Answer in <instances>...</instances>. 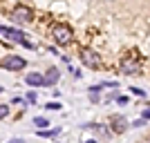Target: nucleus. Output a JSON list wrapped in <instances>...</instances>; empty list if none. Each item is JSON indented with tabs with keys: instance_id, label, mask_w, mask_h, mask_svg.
<instances>
[{
	"instance_id": "obj_5",
	"label": "nucleus",
	"mask_w": 150,
	"mask_h": 143,
	"mask_svg": "<svg viewBox=\"0 0 150 143\" xmlns=\"http://www.w3.org/2000/svg\"><path fill=\"white\" fill-rule=\"evenodd\" d=\"M2 67H5V69H23V67H25V58H20V56H7L5 61H2Z\"/></svg>"
},
{
	"instance_id": "obj_7",
	"label": "nucleus",
	"mask_w": 150,
	"mask_h": 143,
	"mask_svg": "<svg viewBox=\"0 0 150 143\" xmlns=\"http://www.w3.org/2000/svg\"><path fill=\"white\" fill-rule=\"evenodd\" d=\"M25 83L31 87H40L43 85V74H38V72H31V74L25 76Z\"/></svg>"
},
{
	"instance_id": "obj_14",
	"label": "nucleus",
	"mask_w": 150,
	"mask_h": 143,
	"mask_svg": "<svg viewBox=\"0 0 150 143\" xmlns=\"http://www.w3.org/2000/svg\"><path fill=\"white\" fill-rule=\"evenodd\" d=\"M47 110H61V105L58 103H47Z\"/></svg>"
},
{
	"instance_id": "obj_2",
	"label": "nucleus",
	"mask_w": 150,
	"mask_h": 143,
	"mask_svg": "<svg viewBox=\"0 0 150 143\" xmlns=\"http://www.w3.org/2000/svg\"><path fill=\"white\" fill-rule=\"evenodd\" d=\"M11 20H16V23H29L31 20V9L25 5H16L11 11Z\"/></svg>"
},
{
	"instance_id": "obj_15",
	"label": "nucleus",
	"mask_w": 150,
	"mask_h": 143,
	"mask_svg": "<svg viewBox=\"0 0 150 143\" xmlns=\"http://www.w3.org/2000/svg\"><path fill=\"white\" fill-rule=\"evenodd\" d=\"M146 118H150V110H144V121Z\"/></svg>"
},
{
	"instance_id": "obj_6",
	"label": "nucleus",
	"mask_w": 150,
	"mask_h": 143,
	"mask_svg": "<svg viewBox=\"0 0 150 143\" xmlns=\"http://www.w3.org/2000/svg\"><path fill=\"white\" fill-rule=\"evenodd\" d=\"M121 72L123 74H139V63L134 58H123L121 61Z\"/></svg>"
},
{
	"instance_id": "obj_4",
	"label": "nucleus",
	"mask_w": 150,
	"mask_h": 143,
	"mask_svg": "<svg viewBox=\"0 0 150 143\" xmlns=\"http://www.w3.org/2000/svg\"><path fill=\"white\" fill-rule=\"evenodd\" d=\"M81 61L88 65V67H96L99 65V54L92 49H81Z\"/></svg>"
},
{
	"instance_id": "obj_16",
	"label": "nucleus",
	"mask_w": 150,
	"mask_h": 143,
	"mask_svg": "<svg viewBox=\"0 0 150 143\" xmlns=\"http://www.w3.org/2000/svg\"><path fill=\"white\" fill-rule=\"evenodd\" d=\"M9 143H25V141H23V139H11Z\"/></svg>"
},
{
	"instance_id": "obj_12",
	"label": "nucleus",
	"mask_w": 150,
	"mask_h": 143,
	"mask_svg": "<svg viewBox=\"0 0 150 143\" xmlns=\"http://www.w3.org/2000/svg\"><path fill=\"white\" fill-rule=\"evenodd\" d=\"M7 114H9V105H0V121H2Z\"/></svg>"
},
{
	"instance_id": "obj_1",
	"label": "nucleus",
	"mask_w": 150,
	"mask_h": 143,
	"mask_svg": "<svg viewBox=\"0 0 150 143\" xmlns=\"http://www.w3.org/2000/svg\"><path fill=\"white\" fill-rule=\"evenodd\" d=\"M52 34H54V40H56L58 45H67V43H72V29H69L67 25H54Z\"/></svg>"
},
{
	"instance_id": "obj_13",
	"label": "nucleus",
	"mask_w": 150,
	"mask_h": 143,
	"mask_svg": "<svg viewBox=\"0 0 150 143\" xmlns=\"http://www.w3.org/2000/svg\"><path fill=\"white\" fill-rule=\"evenodd\" d=\"M130 92H132V94H137V96H144V94H146L144 89H139V87H130Z\"/></svg>"
},
{
	"instance_id": "obj_9",
	"label": "nucleus",
	"mask_w": 150,
	"mask_h": 143,
	"mask_svg": "<svg viewBox=\"0 0 150 143\" xmlns=\"http://www.w3.org/2000/svg\"><path fill=\"white\" fill-rule=\"evenodd\" d=\"M125 125H128V123H125V118H114V121H112V130L114 132H123L125 130Z\"/></svg>"
},
{
	"instance_id": "obj_10",
	"label": "nucleus",
	"mask_w": 150,
	"mask_h": 143,
	"mask_svg": "<svg viewBox=\"0 0 150 143\" xmlns=\"http://www.w3.org/2000/svg\"><path fill=\"white\" fill-rule=\"evenodd\" d=\"M99 99H101V85H99V87H90V101H94V103H96Z\"/></svg>"
},
{
	"instance_id": "obj_8",
	"label": "nucleus",
	"mask_w": 150,
	"mask_h": 143,
	"mask_svg": "<svg viewBox=\"0 0 150 143\" xmlns=\"http://www.w3.org/2000/svg\"><path fill=\"white\" fill-rule=\"evenodd\" d=\"M58 76H61V74H58V69L50 67V69H47V76H43V85H54V83L58 81Z\"/></svg>"
},
{
	"instance_id": "obj_11",
	"label": "nucleus",
	"mask_w": 150,
	"mask_h": 143,
	"mask_svg": "<svg viewBox=\"0 0 150 143\" xmlns=\"http://www.w3.org/2000/svg\"><path fill=\"white\" fill-rule=\"evenodd\" d=\"M34 123H36L38 128H47V118H43V116H36V118H34Z\"/></svg>"
},
{
	"instance_id": "obj_17",
	"label": "nucleus",
	"mask_w": 150,
	"mask_h": 143,
	"mask_svg": "<svg viewBox=\"0 0 150 143\" xmlns=\"http://www.w3.org/2000/svg\"><path fill=\"white\" fill-rule=\"evenodd\" d=\"M85 143H96V141H94V139H90V141H85Z\"/></svg>"
},
{
	"instance_id": "obj_3",
	"label": "nucleus",
	"mask_w": 150,
	"mask_h": 143,
	"mask_svg": "<svg viewBox=\"0 0 150 143\" xmlns=\"http://www.w3.org/2000/svg\"><path fill=\"white\" fill-rule=\"evenodd\" d=\"M0 34H5L7 38H13V40H18L20 45H27V47H31V43H27L25 40V34L18 29H9V27H0Z\"/></svg>"
}]
</instances>
